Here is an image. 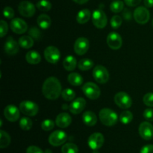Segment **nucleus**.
I'll return each mask as SVG.
<instances>
[{
	"label": "nucleus",
	"mask_w": 153,
	"mask_h": 153,
	"mask_svg": "<svg viewBox=\"0 0 153 153\" xmlns=\"http://www.w3.org/2000/svg\"><path fill=\"white\" fill-rule=\"evenodd\" d=\"M25 59L29 64H37L41 61V56H40V53L38 52L31 50L27 52L26 56H25Z\"/></svg>",
	"instance_id": "obj_22"
},
{
	"label": "nucleus",
	"mask_w": 153,
	"mask_h": 153,
	"mask_svg": "<svg viewBox=\"0 0 153 153\" xmlns=\"http://www.w3.org/2000/svg\"><path fill=\"white\" fill-rule=\"evenodd\" d=\"M140 153H153V145H146L141 148Z\"/></svg>",
	"instance_id": "obj_45"
},
{
	"label": "nucleus",
	"mask_w": 153,
	"mask_h": 153,
	"mask_svg": "<svg viewBox=\"0 0 153 153\" xmlns=\"http://www.w3.org/2000/svg\"><path fill=\"white\" fill-rule=\"evenodd\" d=\"M19 46L24 49H29L34 45V40L29 35H23L19 38L18 40Z\"/></svg>",
	"instance_id": "obj_26"
},
{
	"label": "nucleus",
	"mask_w": 153,
	"mask_h": 153,
	"mask_svg": "<svg viewBox=\"0 0 153 153\" xmlns=\"http://www.w3.org/2000/svg\"><path fill=\"white\" fill-rule=\"evenodd\" d=\"M19 46L17 42L12 37H8L4 43V51L8 55H15L19 51Z\"/></svg>",
	"instance_id": "obj_19"
},
{
	"label": "nucleus",
	"mask_w": 153,
	"mask_h": 153,
	"mask_svg": "<svg viewBox=\"0 0 153 153\" xmlns=\"http://www.w3.org/2000/svg\"><path fill=\"white\" fill-rule=\"evenodd\" d=\"M90 47V43L88 38L84 37L79 38L74 44V50L76 54L82 56L88 52Z\"/></svg>",
	"instance_id": "obj_13"
},
{
	"label": "nucleus",
	"mask_w": 153,
	"mask_h": 153,
	"mask_svg": "<svg viewBox=\"0 0 153 153\" xmlns=\"http://www.w3.org/2000/svg\"><path fill=\"white\" fill-rule=\"evenodd\" d=\"M107 16L103 10H95L93 13L92 21L94 25L98 28H103L107 25Z\"/></svg>",
	"instance_id": "obj_10"
},
{
	"label": "nucleus",
	"mask_w": 153,
	"mask_h": 153,
	"mask_svg": "<svg viewBox=\"0 0 153 153\" xmlns=\"http://www.w3.org/2000/svg\"><path fill=\"white\" fill-rule=\"evenodd\" d=\"M55 126V122L52 119H45L41 122V128L45 131L52 130Z\"/></svg>",
	"instance_id": "obj_36"
},
{
	"label": "nucleus",
	"mask_w": 153,
	"mask_h": 153,
	"mask_svg": "<svg viewBox=\"0 0 153 153\" xmlns=\"http://www.w3.org/2000/svg\"><path fill=\"white\" fill-rule=\"evenodd\" d=\"M82 91L84 94L91 100H96L100 96V88L97 84L92 82H88L84 84L82 87Z\"/></svg>",
	"instance_id": "obj_3"
},
{
	"label": "nucleus",
	"mask_w": 153,
	"mask_h": 153,
	"mask_svg": "<svg viewBox=\"0 0 153 153\" xmlns=\"http://www.w3.org/2000/svg\"><path fill=\"white\" fill-rule=\"evenodd\" d=\"M142 0H124L126 4H127L129 7H135L137 6L140 2H141Z\"/></svg>",
	"instance_id": "obj_44"
},
{
	"label": "nucleus",
	"mask_w": 153,
	"mask_h": 153,
	"mask_svg": "<svg viewBox=\"0 0 153 153\" xmlns=\"http://www.w3.org/2000/svg\"><path fill=\"white\" fill-rule=\"evenodd\" d=\"M4 116L10 122H16L19 118V110L15 105L10 104L5 106L4 110Z\"/></svg>",
	"instance_id": "obj_17"
},
{
	"label": "nucleus",
	"mask_w": 153,
	"mask_h": 153,
	"mask_svg": "<svg viewBox=\"0 0 153 153\" xmlns=\"http://www.w3.org/2000/svg\"><path fill=\"white\" fill-rule=\"evenodd\" d=\"M10 29L16 34H23L28 29V25L23 20L20 18H14L10 24Z\"/></svg>",
	"instance_id": "obj_14"
},
{
	"label": "nucleus",
	"mask_w": 153,
	"mask_h": 153,
	"mask_svg": "<svg viewBox=\"0 0 153 153\" xmlns=\"http://www.w3.org/2000/svg\"><path fill=\"white\" fill-rule=\"evenodd\" d=\"M91 11L88 9H82L81 10L79 13L77 14L76 16V20L80 24H85L88 22V20L91 18Z\"/></svg>",
	"instance_id": "obj_24"
},
{
	"label": "nucleus",
	"mask_w": 153,
	"mask_h": 153,
	"mask_svg": "<svg viewBox=\"0 0 153 153\" xmlns=\"http://www.w3.org/2000/svg\"><path fill=\"white\" fill-rule=\"evenodd\" d=\"M123 20L122 18L118 15H115V16H112L111 20V25L113 28H118L122 24Z\"/></svg>",
	"instance_id": "obj_37"
},
{
	"label": "nucleus",
	"mask_w": 153,
	"mask_h": 153,
	"mask_svg": "<svg viewBox=\"0 0 153 153\" xmlns=\"http://www.w3.org/2000/svg\"><path fill=\"white\" fill-rule=\"evenodd\" d=\"M134 20L139 24H146L150 18V14L146 8L140 6L134 10L133 14Z\"/></svg>",
	"instance_id": "obj_7"
},
{
	"label": "nucleus",
	"mask_w": 153,
	"mask_h": 153,
	"mask_svg": "<svg viewBox=\"0 0 153 153\" xmlns=\"http://www.w3.org/2000/svg\"><path fill=\"white\" fill-rule=\"evenodd\" d=\"M93 76L97 82L101 84L106 83L109 79V73L107 69L102 65H97L93 70Z\"/></svg>",
	"instance_id": "obj_6"
},
{
	"label": "nucleus",
	"mask_w": 153,
	"mask_h": 153,
	"mask_svg": "<svg viewBox=\"0 0 153 153\" xmlns=\"http://www.w3.org/2000/svg\"><path fill=\"white\" fill-rule=\"evenodd\" d=\"M133 119V114L128 110L123 111L120 115V120L124 124H127L131 122Z\"/></svg>",
	"instance_id": "obj_31"
},
{
	"label": "nucleus",
	"mask_w": 153,
	"mask_h": 153,
	"mask_svg": "<svg viewBox=\"0 0 153 153\" xmlns=\"http://www.w3.org/2000/svg\"><path fill=\"white\" fill-rule=\"evenodd\" d=\"M37 22L40 28H43V29H47L50 26L52 20H51V18L48 15L40 14L37 17Z\"/></svg>",
	"instance_id": "obj_25"
},
{
	"label": "nucleus",
	"mask_w": 153,
	"mask_h": 153,
	"mask_svg": "<svg viewBox=\"0 0 153 153\" xmlns=\"http://www.w3.org/2000/svg\"><path fill=\"white\" fill-rule=\"evenodd\" d=\"M43 94L49 100H55L61 94V84L58 79L50 76L44 81L42 87Z\"/></svg>",
	"instance_id": "obj_1"
},
{
	"label": "nucleus",
	"mask_w": 153,
	"mask_h": 153,
	"mask_svg": "<svg viewBox=\"0 0 153 153\" xmlns=\"http://www.w3.org/2000/svg\"><path fill=\"white\" fill-rule=\"evenodd\" d=\"M62 153H78L79 152V148L76 144L73 142H67L64 144L61 148Z\"/></svg>",
	"instance_id": "obj_30"
},
{
	"label": "nucleus",
	"mask_w": 153,
	"mask_h": 153,
	"mask_svg": "<svg viewBox=\"0 0 153 153\" xmlns=\"http://www.w3.org/2000/svg\"><path fill=\"white\" fill-rule=\"evenodd\" d=\"M93 153H100V152H99L97 151V150H94V151L93 152Z\"/></svg>",
	"instance_id": "obj_50"
},
{
	"label": "nucleus",
	"mask_w": 153,
	"mask_h": 153,
	"mask_svg": "<svg viewBox=\"0 0 153 153\" xmlns=\"http://www.w3.org/2000/svg\"><path fill=\"white\" fill-rule=\"evenodd\" d=\"M44 57L48 62L55 64L61 58L60 50L54 46H47L44 50Z\"/></svg>",
	"instance_id": "obj_9"
},
{
	"label": "nucleus",
	"mask_w": 153,
	"mask_h": 153,
	"mask_svg": "<svg viewBox=\"0 0 153 153\" xmlns=\"http://www.w3.org/2000/svg\"><path fill=\"white\" fill-rule=\"evenodd\" d=\"M73 1H74L76 3H78V4H85L86 2H88L89 0H73Z\"/></svg>",
	"instance_id": "obj_48"
},
{
	"label": "nucleus",
	"mask_w": 153,
	"mask_h": 153,
	"mask_svg": "<svg viewBox=\"0 0 153 153\" xmlns=\"http://www.w3.org/2000/svg\"><path fill=\"white\" fill-rule=\"evenodd\" d=\"M19 110L28 116H34L38 112V105L31 100H23L19 104Z\"/></svg>",
	"instance_id": "obj_4"
},
{
	"label": "nucleus",
	"mask_w": 153,
	"mask_h": 153,
	"mask_svg": "<svg viewBox=\"0 0 153 153\" xmlns=\"http://www.w3.org/2000/svg\"><path fill=\"white\" fill-rule=\"evenodd\" d=\"M67 135L63 130H57L52 132L49 136V142L53 146H59L66 142Z\"/></svg>",
	"instance_id": "obj_8"
},
{
	"label": "nucleus",
	"mask_w": 153,
	"mask_h": 153,
	"mask_svg": "<svg viewBox=\"0 0 153 153\" xmlns=\"http://www.w3.org/2000/svg\"><path fill=\"white\" fill-rule=\"evenodd\" d=\"M143 101L146 106H153V93H146L143 98Z\"/></svg>",
	"instance_id": "obj_39"
},
{
	"label": "nucleus",
	"mask_w": 153,
	"mask_h": 153,
	"mask_svg": "<svg viewBox=\"0 0 153 153\" xmlns=\"http://www.w3.org/2000/svg\"><path fill=\"white\" fill-rule=\"evenodd\" d=\"M72 122V118L70 114L67 112H61L58 114V116L56 117L55 119V123L57 126L61 128H65L68 127Z\"/></svg>",
	"instance_id": "obj_20"
},
{
	"label": "nucleus",
	"mask_w": 153,
	"mask_h": 153,
	"mask_svg": "<svg viewBox=\"0 0 153 153\" xmlns=\"http://www.w3.org/2000/svg\"><path fill=\"white\" fill-rule=\"evenodd\" d=\"M63 65L66 70L68 71H72L76 68L77 65V61L73 56H67L63 62Z\"/></svg>",
	"instance_id": "obj_23"
},
{
	"label": "nucleus",
	"mask_w": 153,
	"mask_h": 153,
	"mask_svg": "<svg viewBox=\"0 0 153 153\" xmlns=\"http://www.w3.org/2000/svg\"><path fill=\"white\" fill-rule=\"evenodd\" d=\"M139 134L143 139L149 140L153 138V126L148 122H143L139 126Z\"/></svg>",
	"instance_id": "obj_16"
},
{
	"label": "nucleus",
	"mask_w": 153,
	"mask_h": 153,
	"mask_svg": "<svg viewBox=\"0 0 153 153\" xmlns=\"http://www.w3.org/2000/svg\"><path fill=\"white\" fill-rule=\"evenodd\" d=\"M67 79H68L69 82L71 85L74 86H81L83 83V78H82V76L79 74L76 73V72H73V73L70 74Z\"/></svg>",
	"instance_id": "obj_27"
},
{
	"label": "nucleus",
	"mask_w": 153,
	"mask_h": 153,
	"mask_svg": "<svg viewBox=\"0 0 153 153\" xmlns=\"http://www.w3.org/2000/svg\"><path fill=\"white\" fill-rule=\"evenodd\" d=\"M28 34L32 38L36 39V40H40L41 38V33H40V31L37 27H32V28H31V29L28 32Z\"/></svg>",
	"instance_id": "obj_38"
},
{
	"label": "nucleus",
	"mask_w": 153,
	"mask_h": 153,
	"mask_svg": "<svg viewBox=\"0 0 153 153\" xmlns=\"http://www.w3.org/2000/svg\"><path fill=\"white\" fill-rule=\"evenodd\" d=\"M100 119L101 122L105 126H113L117 122L118 116L112 110L109 108H103L100 111Z\"/></svg>",
	"instance_id": "obj_2"
},
{
	"label": "nucleus",
	"mask_w": 153,
	"mask_h": 153,
	"mask_svg": "<svg viewBox=\"0 0 153 153\" xmlns=\"http://www.w3.org/2000/svg\"><path fill=\"white\" fill-rule=\"evenodd\" d=\"M124 8V2L121 0H116L111 2L110 5V9L114 13H120Z\"/></svg>",
	"instance_id": "obj_32"
},
{
	"label": "nucleus",
	"mask_w": 153,
	"mask_h": 153,
	"mask_svg": "<svg viewBox=\"0 0 153 153\" xmlns=\"http://www.w3.org/2000/svg\"><path fill=\"white\" fill-rule=\"evenodd\" d=\"M123 15L124 18H125L126 20H130L131 18V14L128 9H125Z\"/></svg>",
	"instance_id": "obj_46"
},
{
	"label": "nucleus",
	"mask_w": 153,
	"mask_h": 153,
	"mask_svg": "<svg viewBox=\"0 0 153 153\" xmlns=\"http://www.w3.org/2000/svg\"><path fill=\"white\" fill-rule=\"evenodd\" d=\"M61 95H62V98L64 100H67V101H70V100H73L75 98L76 92L73 89H71V88H67L63 90Z\"/></svg>",
	"instance_id": "obj_33"
},
{
	"label": "nucleus",
	"mask_w": 153,
	"mask_h": 153,
	"mask_svg": "<svg viewBox=\"0 0 153 153\" xmlns=\"http://www.w3.org/2000/svg\"><path fill=\"white\" fill-rule=\"evenodd\" d=\"M104 136L101 133H94L88 138V146L93 150H97L102 146L104 143Z\"/></svg>",
	"instance_id": "obj_12"
},
{
	"label": "nucleus",
	"mask_w": 153,
	"mask_h": 153,
	"mask_svg": "<svg viewBox=\"0 0 153 153\" xmlns=\"http://www.w3.org/2000/svg\"><path fill=\"white\" fill-rule=\"evenodd\" d=\"M18 10L22 16L31 17L35 14V6L28 1H22L18 6Z\"/></svg>",
	"instance_id": "obj_11"
},
{
	"label": "nucleus",
	"mask_w": 153,
	"mask_h": 153,
	"mask_svg": "<svg viewBox=\"0 0 153 153\" xmlns=\"http://www.w3.org/2000/svg\"><path fill=\"white\" fill-rule=\"evenodd\" d=\"M10 143V136L4 130H0V148H6Z\"/></svg>",
	"instance_id": "obj_28"
},
{
	"label": "nucleus",
	"mask_w": 153,
	"mask_h": 153,
	"mask_svg": "<svg viewBox=\"0 0 153 153\" xmlns=\"http://www.w3.org/2000/svg\"><path fill=\"white\" fill-rule=\"evenodd\" d=\"M86 106V100L83 98H78L69 106V110L73 114H79L82 112Z\"/></svg>",
	"instance_id": "obj_18"
},
{
	"label": "nucleus",
	"mask_w": 153,
	"mask_h": 153,
	"mask_svg": "<svg viewBox=\"0 0 153 153\" xmlns=\"http://www.w3.org/2000/svg\"><path fill=\"white\" fill-rule=\"evenodd\" d=\"M19 126L24 130H28L32 127V121L28 117H22L19 120Z\"/></svg>",
	"instance_id": "obj_35"
},
{
	"label": "nucleus",
	"mask_w": 153,
	"mask_h": 153,
	"mask_svg": "<svg viewBox=\"0 0 153 153\" xmlns=\"http://www.w3.org/2000/svg\"><path fill=\"white\" fill-rule=\"evenodd\" d=\"M143 117L147 121L153 122V109L152 108H147L143 112Z\"/></svg>",
	"instance_id": "obj_41"
},
{
	"label": "nucleus",
	"mask_w": 153,
	"mask_h": 153,
	"mask_svg": "<svg viewBox=\"0 0 153 153\" xmlns=\"http://www.w3.org/2000/svg\"><path fill=\"white\" fill-rule=\"evenodd\" d=\"M82 119L84 123L88 126H94L97 122L96 114L92 111H86L82 115Z\"/></svg>",
	"instance_id": "obj_21"
},
{
	"label": "nucleus",
	"mask_w": 153,
	"mask_h": 153,
	"mask_svg": "<svg viewBox=\"0 0 153 153\" xmlns=\"http://www.w3.org/2000/svg\"><path fill=\"white\" fill-rule=\"evenodd\" d=\"M144 4L146 8H152L153 0H144Z\"/></svg>",
	"instance_id": "obj_47"
},
{
	"label": "nucleus",
	"mask_w": 153,
	"mask_h": 153,
	"mask_svg": "<svg viewBox=\"0 0 153 153\" xmlns=\"http://www.w3.org/2000/svg\"><path fill=\"white\" fill-rule=\"evenodd\" d=\"M152 26H153V20H152Z\"/></svg>",
	"instance_id": "obj_51"
},
{
	"label": "nucleus",
	"mask_w": 153,
	"mask_h": 153,
	"mask_svg": "<svg viewBox=\"0 0 153 153\" xmlns=\"http://www.w3.org/2000/svg\"><path fill=\"white\" fill-rule=\"evenodd\" d=\"M26 153H44L41 148L36 146H28L26 150Z\"/></svg>",
	"instance_id": "obj_43"
},
{
	"label": "nucleus",
	"mask_w": 153,
	"mask_h": 153,
	"mask_svg": "<svg viewBox=\"0 0 153 153\" xmlns=\"http://www.w3.org/2000/svg\"><path fill=\"white\" fill-rule=\"evenodd\" d=\"M94 66V62L88 58H82L78 63V67L82 70H88Z\"/></svg>",
	"instance_id": "obj_29"
},
{
	"label": "nucleus",
	"mask_w": 153,
	"mask_h": 153,
	"mask_svg": "<svg viewBox=\"0 0 153 153\" xmlns=\"http://www.w3.org/2000/svg\"><path fill=\"white\" fill-rule=\"evenodd\" d=\"M107 44L111 49L118 50L122 46V38L118 33L114 32H111L107 36Z\"/></svg>",
	"instance_id": "obj_15"
},
{
	"label": "nucleus",
	"mask_w": 153,
	"mask_h": 153,
	"mask_svg": "<svg viewBox=\"0 0 153 153\" xmlns=\"http://www.w3.org/2000/svg\"><path fill=\"white\" fill-rule=\"evenodd\" d=\"M114 102L119 107L122 109H128L132 104L131 97L124 92H120L115 94Z\"/></svg>",
	"instance_id": "obj_5"
},
{
	"label": "nucleus",
	"mask_w": 153,
	"mask_h": 153,
	"mask_svg": "<svg viewBox=\"0 0 153 153\" xmlns=\"http://www.w3.org/2000/svg\"><path fill=\"white\" fill-rule=\"evenodd\" d=\"M45 153H52V151H51V150H49V149H47V150H46Z\"/></svg>",
	"instance_id": "obj_49"
},
{
	"label": "nucleus",
	"mask_w": 153,
	"mask_h": 153,
	"mask_svg": "<svg viewBox=\"0 0 153 153\" xmlns=\"http://www.w3.org/2000/svg\"><path fill=\"white\" fill-rule=\"evenodd\" d=\"M37 8L42 11H49L52 8V4L48 0H40L36 4Z\"/></svg>",
	"instance_id": "obj_34"
},
{
	"label": "nucleus",
	"mask_w": 153,
	"mask_h": 153,
	"mask_svg": "<svg viewBox=\"0 0 153 153\" xmlns=\"http://www.w3.org/2000/svg\"><path fill=\"white\" fill-rule=\"evenodd\" d=\"M3 14L4 17L7 19H12L14 16V10L10 7H5L3 10Z\"/></svg>",
	"instance_id": "obj_40"
},
{
	"label": "nucleus",
	"mask_w": 153,
	"mask_h": 153,
	"mask_svg": "<svg viewBox=\"0 0 153 153\" xmlns=\"http://www.w3.org/2000/svg\"><path fill=\"white\" fill-rule=\"evenodd\" d=\"M0 22H1V34H0V36H1V38H3L7 34L8 26H7V22L4 20H1Z\"/></svg>",
	"instance_id": "obj_42"
}]
</instances>
